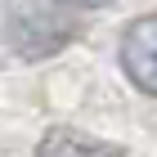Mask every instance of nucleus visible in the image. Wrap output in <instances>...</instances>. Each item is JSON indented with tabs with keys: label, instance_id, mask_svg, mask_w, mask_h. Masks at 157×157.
<instances>
[{
	"label": "nucleus",
	"instance_id": "obj_1",
	"mask_svg": "<svg viewBox=\"0 0 157 157\" xmlns=\"http://www.w3.org/2000/svg\"><path fill=\"white\" fill-rule=\"evenodd\" d=\"M18 23H13V40H18V49L23 54H54V49H63L67 40H72L76 23L72 18H63L59 9H45V18H40L36 5H18Z\"/></svg>",
	"mask_w": 157,
	"mask_h": 157
},
{
	"label": "nucleus",
	"instance_id": "obj_2",
	"mask_svg": "<svg viewBox=\"0 0 157 157\" xmlns=\"http://www.w3.org/2000/svg\"><path fill=\"white\" fill-rule=\"evenodd\" d=\"M121 67L139 90L157 94V13L139 18L121 36Z\"/></svg>",
	"mask_w": 157,
	"mask_h": 157
},
{
	"label": "nucleus",
	"instance_id": "obj_3",
	"mask_svg": "<svg viewBox=\"0 0 157 157\" xmlns=\"http://www.w3.org/2000/svg\"><path fill=\"white\" fill-rule=\"evenodd\" d=\"M36 157H121V148L99 144L90 135H76V130H67V126H59V130H49L45 139H40Z\"/></svg>",
	"mask_w": 157,
	"mask_h": 157
},
{
	"label": "nucleus",
	"instance_id": "obj_4",
	"mask_svg": "<svg viewBox=\"0 0 157 157\" xmlns=\"http://www.w3.org/2000/svg\"><path fill=\"white\" fill-rule=\"evenodd\" d=\"M67 5H108V0H67Z\"/></svg>",
	"mask_w": 157,
	"mask_h": 157
}]
</instances>
